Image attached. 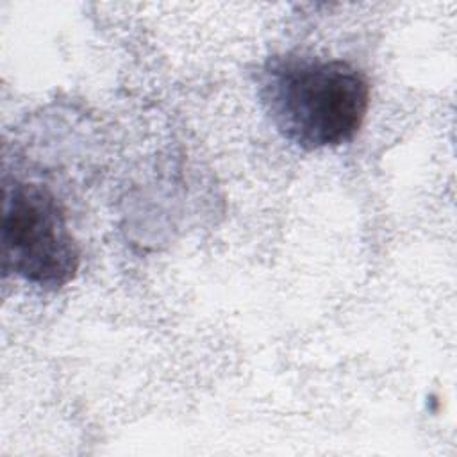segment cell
<instances>
[{
	"instance_id": "6da1fadb",
	"label": "cell",
	"mask_w": 457,
	"mask_h": 457,
	"mask_svg": "<svg viewBox=\"0 0 457 457\" xmlns=\"http://www.w3.org/2000/svg\"><path fill=\"white\" fill-rule=\"evenodd\" d=\"M257 93L277 132L312 152L355 137L370 107L366 75L346 61L282 54L257 71Z\"/></svg>"
},
{
	"instance_id": "7a4b0ae2",
	"label": "cell",
	"mask_w": 457,
	"mask_h": 457,
	"mask_svg": "<svg viewBox=\"0 0 457 457\" xmlns=\"http://www.w3.org/2000/svg\"><path fill=\"white\" fill-rule=\"evenodd\" d=\"M79 266L80 250L55 195L34 182L5 184L4 273H14L25 282L55 291L75 278Z\"/></svg>"
}]
</instances>
